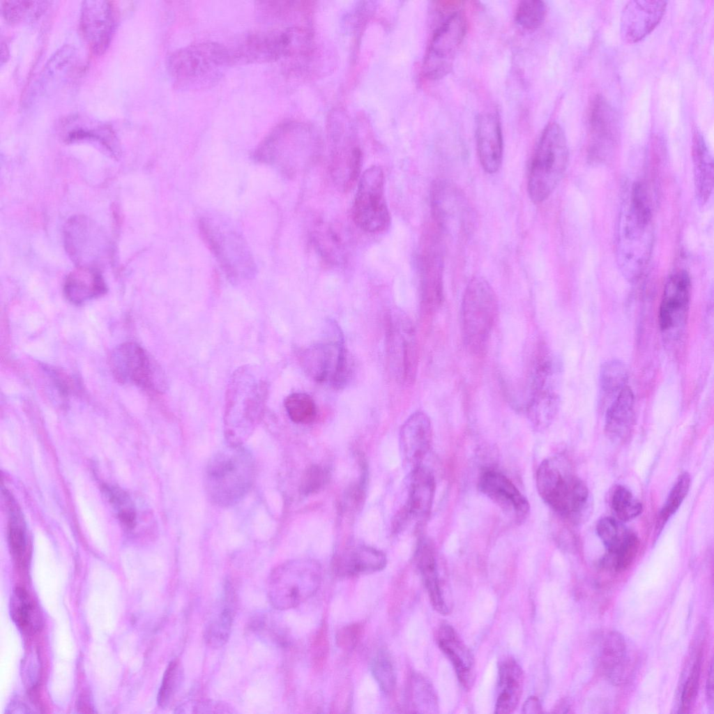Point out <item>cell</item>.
Masks as SVG:
<instances>
[{
    "label": "cell",
    "instance_id": "1",
    "mask_svg": "<svg viewBox=\"0 0 714 714\" xmlns=\"http://www.w3.org/2000/svg\"><path fill=\"white\" fill-rule=\"evenodd\" d=\"M653 238V214L645 187L634 183L620 210L616 241L618 266L630 281L639 278L651 255Z\"/></svg>",
    "mask_w": 714,
    "mask_h": 714
},
{
    "label": "cell",
    "instance_id": "2",
    "mask_svg": "<svg viewBox=\"0 0 714 714\" xmlns=\"http://www.w3.org/2000/svg\"><path fill=\"white\" fill-rule=\"evenodd\" d=\"M232 65L230 49L213 41L181 47L169 56L167 63L174 88L185 91L214 86Z\"/></svg>",
    "mask_w": 714,
    "mask_h": 714
},
{
    "label": "cell",
    "instance_id": "3",
    "mask_svg": "<svg viewBox=\"0 0 714 714\" xmlns=\"http://www.w3.org/2000/svg\"><path fill=\"white\" fill-rule=\"evenodd\" d=\"M255 475L252 453L241 444L229 443L208 461L204 477L206 494L219 506H234L248 492Z\"/></svg>",
    "mask_w": 714,
    "mask_h": 714
},
{
    "label": "cell",
    "instance_id": "4",
    "mask_svg": "<svg viewBox=\"0 0 714 714\" xmlns=\"http://www.w3.org/2000/svg\"><path fill=\"white\" fill-rule=\"evenodd\" d=\"M568 161L565 133L558 123H550L540 137L529 166L527 190L533 203H542L553 192L566 171Z\"/></svg>",
    "mask_w": 714,
    "mask_h": 714
},
{
    "label": "cell",
    "instance_id": "5",
    "mask_svg": "<svg viewBox=\"0 0 714 714\" xmlns=\"http://www.w3.org/2000/svg\"><path fill=\"white\" fill-rule=\"evenodd\" d=\"M536 487L545 503L561 516L579 519L587 508V487L561 458L550 457L540 463Z\"/></svg>",
    "mask_w": 714,
    "mask_h": 714
},
{
    "label": "cell",
    "instance_id": "6",
    "mask_svg": "<svg viewBox=\"0 0 714 714\" xmlns=\"http://www.w3.org/2000/svg\"><path fill=\"white\" fill-rule=\"evenodd\" d=\"M498 300L489 283L482 277H473L467 284L461 305L463 340L467 349L482 354L498 315Z\"/></svg>",
    "mask_w": 714,
    "mask_h": 714
},
{
    "label": "cell",
    "instance_id": "7",
    "mask_svg": "<svg viewBox=\"0 0 714 714\" xmlns=\"http://www.w3.org/2000/svg\"><path fill=\"white\" fill-rule=\"evenodd\" d=\"M321 579V568L317 562L309 559L288 561L270 574L268 598L276 609L296 607L317 593Z\"/></svg>",
    "mask_w": 714,
    "mask_h": 714
},
{
    "label": "cell",
    "instance_id": "8",
    "mask_svg": "<svg viewBox=\"0 0 714 714\" xmlns=\"http://www.w3.org/2000/svg\"><path fill=\"white\" fill-rule=\"evenodd\" d=\"M243 378V374H237L227 394L225 431L232 444H241L252 431L261 416L267 395L265 381Z\"/></svg>",
    "mask_w": 714,
    "mask_h": 714
},
{
    "label": "cell",
    "instance_id": "9",
    "mask_svg": "<svg viewBox=\"0 0 714 714\" xmlns=\"http://www.w3.org/2000/svg\"><path fill=\"white\" fill-rule=\"evenodd\" d=\"M467 28L468 22L462 10L452 13L438 26L423 59L422 72L426 79H439L450 73Z\"/></svg>",
    "mask_w": 714,
    "mask_h": 714
},
{
    "label": "cell",
    "instance_id": "10",
    "mask_svg": "<svg viewBox=\"0 0 714 714\" xmlns=\"http://www.w3.org/2000/svg\"><path fill=\"white\" fill-rule=\"evenodd\" d=\"M352 215L356 225L367 232L379 233L389 227L390 217L380 167L372 166L364 172L358 184Z\"/></svg>",
    "mask_w": 714,
    "mask_h": 714
},
{
    "label": "cell",
    "instance_id": "11",
    "mask_svg": "<svg viewBox=\"0 0 714 714\" xmlns=\"http://www.w3.org/2000/svg\"><path fill=\"white\" fill-rule=\"evenodd\" d=\"M386 350L397 379L412 383L418 370L417 340L413 325L400 310H394L388 314Z\"/></svg>",
    "mask_w": 714,
    "mask_h": 714
},
{
    "label": "cell",
    "instance_id": "12",
    "mask_svg": "<svg viewBox=\"0 0 714 714\" xmlns=\"http://www.w3.org/2000/svg\"><path fill=\"white\" fill-rule=\"evenodd\" d=\"M112 372L118 381L160 392L166 386L164 375L148 353L138 344L125 342L110 356Z\"/></svg>",
    "mask_w": 714,
    "mask_h": 714
},
{
    "label": "cell",
    "instance_id": "13",
    "mask_svg": "<svg viewBox=\"0 0 714 714\" xmlns=\"http://www.w3.org/2000/svg\"><path fill=\"white\" fill-rule=\"evenodd\" d=\"M300 358L303 370L314 381L328 383L336 388L346 385L350 366L340 334L335 340L305 349Z\"/></svg>",
    "mask_w": 714,
    "mask_h": 714
},
{
    "label": "cell",
    "instance_id": "14",
    "mask_svg": "<svg viewBox=\"0 0 714 714\" xmlns=\"http://www.w3.org/2000/svg\"><path fill=\"white\" fill-rule=\"evenodd\" d=\"M691 295L690 275L685 270L667 278L659 307L658 321L663 339L671 344L680 340L688 317Z\"/></svg>",
    "mask_w": 714,
    "mask_h": 714
},
{
    "label": "cell",
    "instance_id": "15",
    "mask_svg": "<svg viewBox=\"0 0 714 714\" xmlns=\"http://www.w3.org/2000/svg\"><path fill=\"white\" fill-rule=\"evenodd\" d=\"M587 151L591 160L604 162L610 159L618 144L617 116L607 100L596 95L586 111Z\"/></svg>",
    "mask_w": 714,
    "mask_h": 714
},
{
    "label": "cell",
    "instance_id": "16",
    "mask_svg": "<svg viewBox=\"0 0 714 714\" xmlns=\"http://www.w3.org/2000/svg\"><path fill=\"white\" fill-rule=\"evenodd\" d=\"M419 266L421 302L425 309L433 310L443 299V255L436 228L428 229L423 237Z\"/></svg>",
    "mask_w": 714,
    "mask_h": 714
},
{
    "label": "cell",
    "instance_id": "17",
    "mask_svg": "<svg viewBox=\"0 0 714 714\" xmlns=\"http://www.w3.org/2000/svg\"><path fill=\"white\" fill-rule=\"evenodd\" d=\"M79 28L91 51L103 53L112 40L116 27V13L112 2L86 0L82 3Z\"/></svg>",
    "mask_w": 714,
    "mask_h": 714
},
{
    "label": "cell",
    "instance_id": "18",
    "mask_svg": "<svg viewBox=\"0 0 714 714\" xmlns=\"http://www.w3.org/2000/svg\"><path fill=\"white\" fill-rule=\"evenodd\" d=\"M431 205L436 226L441 231H464L469 207L460 192L448 181L439 180L432 188Z\"/></svg>",
    "mask_w": 714,
    "mask_h": 714
},
{
    "label": "cell",
    "instance_id": "19",
    "mask_svg": "<svg viewBox=\"0 0 714 714\" xmlns=\"http://www.w3.org/2000/svg\"><path fill=\"white\" fill-rule=\"evenodd\" d=\"M478 489L516 522L526 519L530 512L527 499L506 476L494 470L483 471Z\"/></svg>",
    "mask_w": 714,
    "mask_h": 714
},
{
    "label": "cell",
    "instance_id": "20",
    "mask_svg": "<svg viewBox=\"0 0 714 714\" xmlns=\"http://www.w3.org/2000/svg\"><path fill=\"white\" fill-rule=\"evenodd\" d=\"M432 440V424L425 413L416 411L403 423L400 432V448L402 464L409 472L423 464Z\"/></svg>",
    "mask_w": 714,
    "mask_h": 714
},
{
    "label": "cell",
    "instance_id": "21",
    "mask_svg": "<svg viewBox=\"0 0 714 714\" xmlns=\"http://www.w3.org/2000/svg\"><path fill=\"white\" fill-rule=\"evenodd\" d=\"M595 654L598 669L609 680L615 684L627 680L631 662L625 640L619 632L611 630L601 633L597 638Z\"/></svg>",
    "mask_w": 714,
    "mask_h": 714
},
{
    "label": "cell",
    "instance_id": "22",
    "mask_svg": "<svg viewBox=\"0 0 714 714\" xmlns=\"http://www.w3.org/2000/svg\"><path fill=\"white\" fill-rule=\"evenodd\" d=\"M665 1H630L624 6L621 20L623 39L634 43L649 34L664 15Z\"/></svg>",
    "mask_w": 714,
    "mask_h": 714
},
{
    "label": "cell",
    "instance_id": "23",
    "mask_svg": "<svg viewBox=\"0 0 714 714\" xmlns=\"http://www.w3.org/2000/svg\"><path fill=\"white\" fill-rule=\"evenodd\" d=\"M476 139L480 165L488 174H494L503 160V143L501 125L497 114L485 112L476 121Z\"/></svg>",
    "mask_w": 714,
    "mask_h": 714
},
{
    "label": "cell",
    "instance_id": "24",
    "mask_svg": "<svg viewBox=\"0 0 714 714\" xmlns=\"http://www.w3.org/2000/svg\"><path fill=\"white\" fill-rule=\"evenodd\" d=\"M386 557L381 550L365 545H357L337 554L333 559L334 572L340 577H351L383 570Z\"/></svg>",
    "mask_w": 714,
    "mask_h": 714
},
{
    "label": "cell",
    "instance_id": "25",
    "mask_svg": "<svg viewBox=\"0 0 714 714\" xmlns=\"http://www.w3.org/2000/svg\"><path fill=\"white\" fill-rule=\"evenodd\" d=\"M410 473L407 501L403 516L418 522L430 515L435 491V480L432 472L423 464Z\"/></svg>",
    "mask_w": 714,
    "mask_h": 714
},
{
    "label": "cell",
    "instance_id": "26",
    "mask_svg": "<svg viewBox=\"0 0 714 714\" xmlns=\"http://www.w3.org/2000/svg\"><path fill=\"white\" fill-rule=\"evenodd\" d=\"M635 423V397L627 386L612 400L607 409L605 431L612 441L622 443L630 437Z\"/></svg>",
    "mask_w": 714,
    "mask_h": 714
},
{
    "label": "cell",
    "instance_id": "27",
    "mask_svg": "<svg viewBox=\"0 0 714 714\" xmlns=\"http://www.w3.org/2000/svg\"><path fill=\"white\" fill-rule=\"evenodd\" d=\"M437 642L453 665L462 685L469 689L472 685L473 676V658L470 651L448 624H443L439 628Z\"/></svg>",
    "mask_w": 714,
    "mask_h": 714
},
{
    "label": "cell",
    "instance_id": "28",
    "mask_svg": "<svg viewBox=\"0 0 714 714\" xmlns=\"http://www.w3.org/2000/svg\"><path fill=\"white\" fill-rule=\"evenodd\" d=\"M415 559L432 607L441 614H448V609L439 579L435 552L430 542L426 540L419 542Z\"/></svg>",
    "mask_w": 714,
    "mask_h": 714
},
{
    "label": "cell",
    "instance_id": "29",
    "mask_svg": "<svg viewBox=\"0 0 714 714\" xmlns=\"http://www.w3.org/2000/svg\"><path fill=\"white\" fill-rule=\"evenodd\" d=\"M106 284L95 268L79 267L66 278L64 294L72 303L79 305L106 292Z\"/></svg>",
    "mask_w": 714,
    "mask_h": 714
},
{
    "label": "cell",
    "instance_id": "30",
    "mask_svg": "<svg viewBox=\"0 0 714 714\" xmlns=\"http://www.w3.org/2000/svg\"><path fill=\"white\" fill-rule=\"evenodd\" d=\"M523 681L522 670L515 660L508 658L501 662L496 713L507 714L515 709L522 693Z\"/></svg>",
    "mask_w": 714,
    "mask_h": 714
},
{
    "label": "cell",
    "instance_id": "31",
    "mask_svg": "<svg viewBox=\"0 0 714 714\" xmlns=\"http://www.w3.org/2000/svg\"><path fill=\"white\" fill-rule=\"evenodd\" d=\"M692 155L697 199L705 204L713 192V162L702 135L697 129L693 132Z\"/></svg>",
    "mask_w": 714,
    "mask_h": 714
},
{
    "label": "cell",
    "instance_id": "32",
    "mask_svg": "<svg viewBox=\"0 0 714 714\" xmlns=\"http://www.w3.org/2000/svg\"><path fill=\"white\" fill-rule=\"evenodd\" d=\"M234 618V595L226 588L205 626L204 638L208 646L219 648L228 641Z\"/></svg>",
    "mask_w": 714,
    "mask_h": 714
},
{
    "label": "cell",
    "instance_id": "33",
    "mask_svg": "<svg viewBox=\"0 0 714 714\" xmlns=\"http://www.w3.org/2000/svg\"><path fill=\"white\" fill-rule=\"evenodd\" d=\"M77 63V51L70 45L58 49L45 65L38 79L39 91H47L58 84L73 71Z\"/></svg>",
    "mask_w": 714,
    "mask_h": 714
},
{
    "label": "cell",
    "instance_id": "34",
    "mask_svg": "<svg viewBox=\"0 0 714 714\" xmlns=\"http://www.w3.org/2000/svg\"><path fill=\"white\" fill-rule=\"evenodd\" d=\"M561 374L559 361L547 349L542 347L536 354L530 372V393L557 391Z\"/></svg>",
    "mask_w": 714,
    "mask_h": 714
},
{
    "label": "cell",
    "instance_id": "35",
    "mask_svg": "<svg viewBox=\"0 0 714 714\" xmlns=\"http://www.w3.org/2000/svg\"><path fill=\"white\" fill-rule=\"evenodd\" d=\"M11 618L18 628L25 633H34L41 626L38 608L26 589L16 587L10 602Z\"/></svg>",
    "mask_w": 714,
    "mask_h": 714
},
{
    "label": "cell",
    "instance_id": "36",
    "mask_svg": "<svg viewBox=\"0 0 714 714\" xmlns=\"http://www.w3.org/2000/svg\"><path fill=\"white\" fill-rule=\"evenodd\" d=\"M560 404L557 391L530 393L526 404V416L537 430L547 427L555 418Z\"/></svg>",
    "mask_w": 714,
    "mask_h": 714
},
{
    "label": "cell",
    "instance_id": "37",
    "mask_svg": "<svg viewBox=\"0 0 714 714\" xmlns=\"http://www.w3.org/2000/svg\"><path fill=\"white\" fill-rule=\"evenodd\" d=\"M596 533L607 551L608 557L625 548L637 536L614 518H602L596 525Z\"/></svg>",
    "mask_w": 714,
    "mask_h": 714
},
{
    "label": "cell",
    "instance_id": "38",
    "mask_svg": "<svg viewBox=\"0 0 714 714\" xmlns=\"http://www.w3.org/2000/svg\"><path fill=\"white\" fill-rule=\"evenodd\" d=\"M64 128L67 131L66 139L70 142L89 139L100 142L106 146H113L116 138L112 130L105 124L100 123L84 121V122L78 118L66 122Z\"/></svg>",
    "mask_w": 714,
    "mask_h": 714
},
{
    "label": "cell",
    "instance_id": "39",
    "mask_svg": "<svg viewBox=\"0 0 714 714\" xmlns=\"http://www.w3.org/2000/svg\"><path fill=\"white\" fill-rule=\"evenodd\" d=\"M628 368L619 360L605 362L600 370L599 384L602 401L612 400L619 392L627 386Z\"/></svg>",
    "mask_w": 714,
    "mask_h": 714
},
{
    "label": "cell",
    "instance_id": "40",
    "mask_svg": "<svg viewBox=\"0 0 714 714\" xmlns=\"http://www.w3.org/2000/svg\"><path fill=\"white\" fill-rule=\"evenodd\" d=\"M10 499L9 500L10 514L8 529L9 547L16 563L20 567H24L28 561V545L24 526L20 513Z\"/></svg>",
    "mask_w": 714,
    "mask_h": 714
},
{
    "label": "cell",
    "instance_id": "41",
    "mask_svg": "<svg viewBox=\"0 0 714 714\" xmlns=\"http://www.w3.org/2000/svg\"><path fill=\"white\" fill-rule=\"evenodd\" d=\"M409 686V699L415 711L435 713L437 701L431 684L423 676L414 674L411 676Z\"/></svg>",
    "mask_w": 714,
    "mask_h": 714
},
{
    "label": "cell",
    "instance_id": "42",
    "mask_svg": "<svg viewBox=\"0 0 714 714\" xmlns=\"http://www.w3.org/2000/svg\"><path fill=\"white\" fill-rule=\"evenodd\" d=\"M47 1L6 0L1 2L5 20L10 24L38 17L47 8Z\"/></svg>",
    "mask_w": 714,
    "mask_h": 714
},
{
    "label": "cell",
    "instance_id": "43",
    "mask_svg": "<svg viewBox=\"0 0 714 714\" xmlns=\"http://www.w3.org/2000/svg\"><path fill=\"white\" fill-rule=\"evenodd\" d=\"M284 404L289 418L295 423L308 424L316 418L317 406L306 393H291L285 398Z\"/></svg>",
    "mask_w": 714,
    "mask_h": 714
},
{
    "label": "cell",
    "instance_id": "44",
    "mask_svg": "<svg viewBox=\"0 0 714 714\" xmlns=\"http://www.w3.org/2000/svg\"><path fill=\"white\" fill-rule=\"evenodd\" d=\"M183 680V670L178 659L167 665L158 690L157 701L161 708H167L179 691Z\"/></svg>",
    "mask_w": 714,
    "mask_h": 714
},
{
    "label": "cell",
    "instance_id": "45",
    "mask_svg": "<svg viewBox=\"0 0 714 714\" xmlns=\"http://www.w3.org/2000/svg\"><path fill=\"white\" fill-rule=\"evenodd\" d=\"M547 14V6L540 0L521 1L515 10L517 24L526 31H533L543 23Z\"/></svg>",
    "mask_w": 714,
    "mask_h": 714
},
{
    "label": "cell",
    "instance_id": "46",
    "mask_svg": "<svg viewBox=\"0 0 714 714\" xmlns=\"http://www.w3.org/2000/svg\"><path fill=\"white\" fill-rule=\"evenodd\" d=\"M612 508L622 522H628L637 517L642 512L641 503L632 493L623 486L616 487L611 497Z\"/></svg>",
    "mask_w": 714,
    "mask_h": 714
},
{
    "label": "cell",
    "instance_id": "47",
    "mask_svg": "<svg viewBox=\"0 0 714 714\" xmlns=\"http://www.w3.org/2000/svg\"><path fill=\"white\" fill-rule=\"evenodd\" d=\"M372 674L382 692L390 694L396 685V673L393 661L387 652L379 651L370 664Z\"/></svg>",
    "mask_w": 714,
    "mask_h": 714
},
{
    "label": "cell",
    "instance_id": "48",
    "mask_svg": "<svg viewBox=\"0 0 714 714\" xmlns=\"http://www.w3.org/2000/svg\"><path fill=\"white\" fill-rule=\"evenodd\" d=\"M690 486L688 473L681 474L672 487L664 504L657 522V529L663 527L668 519L676 512L685 498Z\"/></svg>",
    "mask_w": 714,
    "mask_h": 714
},
{
    "label": "cell",
    "instance_id": "49",
    "mask_svg": "<svg viewBox=\"0 0 714 714\" xmlns=\"http://www.w3.org/2000/svg\"><path fill=\"white\" fill-rule=\"evenodd\" d=\"M702 653L701 649L697 653L687 679L683 683L681 696L680 712L681 713L689 712L695 701L699 685Z\"/></svg>",
    "mask_w": 714,
    "mask_h": 714
},
{
    "label": "cell",
    "instance_id": "50",
    "mask_svg": "<svg viewBox=\"0 0 714 714\" xmlns=\"http://www.w3.org/2000/svg\"><path fill=\"white\" fill-rule=\"evenodd\" d=\"M327 478V472L323 467L319 465L310 466L305 472L301 480L302 493L308 495L319 492L324 486Z\"/></svg>",
    "mask_w": 714,
    "mask_h": 714
},
{
    "label": "cell",
    "instance_id": "51",
    "mask_svg": "<svg viewBox=\"0 0 714 714\" xmlns=\"http://www.w3.org/2000/svg\"><path fill=\"white\" fill-rule=\"evenodd\" d=\"M363 632L361 623H355L340 628L336 635L337 646L344 651H352L360 640Z\"/></svg>",
    "mask_w": 714,
    "mask_h": 714
},
{
    "label": "cell",
    "instance_id": "52",
    "mask_svg": "<svg viewBox=\"0 0 714 714\" xmlns=\"http://www.w3.org/2000/svg\"><path fill=\"white\" fill-rule=\"evenodd\" d=\"M328 653L327 628L322 624L318 630L312 646V656L314 664L319 668L323 666Z\"/></svg>",
    "mask_w": 714,
    "mask_h": 714
},
{
    "label": "cell",
    "instance_id": "53",
    "mask_svg": "<svg viewBox=\"0 0 714 714\" xmlns=\"http://www.w3.org/2000/svg\"><path fill=\"white\" fill-rule=\"evenodd\" d=\"M231 708L227 704L222 703L220 701H211L208 700L197 703L194 706V709L195 710L194 712L202 713H232L233 711Z\"/></svg>",
    "mask_w": 714,
    "mask_h": 714
},
{
    "label": "cell",
    "instance_id": "54",
    "mask_svg": "<svg viewBox=\"0 0 714 714\" xmlns=\"http://www.w3.org/2000/svg\"><path fill=\"white\" fill-rule=\"evenodd\" d=\"M542 711L539 699L534 696L529 697L524 704L522 712L526 714L539 713Z\"/></svg>",
    "mask_w": 714,
    "mask_h": 714
},
{
    "label": "cell",
    "instance_id": "55",
    "mask_svg": "<svg viewBox=\"0 0 714 714\" xmlns=\"http://www.w3.org/2000/svg\"><path fill=\"white\" fill-rule=\"evenodd\" d=\"M713 664L711 663V665H710V668L708 669V678H707V680H706V695H707V697L708 699L709 703L711 704H712V705H713Z\"/></svg>",
    "mask_w": 714,
    "mask_h": 714
},
{
    "label": "cell",
    "instance_id": "56",
    "mask_svg": "<svg viewBox=\"0 0 714 714\" xmlns=\"http://www.w3.org/2000/svg\"><path fill=\"white\" fill-rule=\"evenodd\" d=\"M7 709L8 710L6 711V713H24L31 712L28 710L27 706H26L24 704L20 702L18 700L13 701L8 706Z\"/></svg>",
    "mask_w": 714,
    "mask_h": 714
}]
</instances>
